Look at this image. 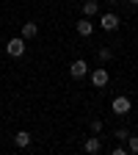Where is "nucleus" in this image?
<instances>
[{"mask_svg":"<svg viewBox=\"0 0 138 155\" xmlns=\"http://www.w3.org/2000/svg\"><path fill=\"white\" fill-rule=\"evenodd\" d=\"M83 150H86L88 155L102 152V141H100V136H88V139H86V144H83Z\"/></svg>","mask_w":138,"mask_h":155,"instance_id":"0eeeda50","label":"nucleus"},{"mask_svg":"<svg viewBox=\"0 0 138 155\" xmlns=\"http://www.w3.org/2000/svg\"><path fill=\"white\" fill-rule=\"evenodd\" d=\"M111 111L116 116H127L133 111V103H130V97L127 94H119V97H113V103H111Z\"/></svg>","mask_w":138,"mask_h":155,"instance_id":"f257e3e1","label":"nucleus"},{"mask_svg":"<svg viewBox=\"0 0 138 155\" xmlns=\"http://www.w3.org/2000/svg\"><path fill=\"white\" fill-rule=\"evenodd\" d=\"M75 31L80 33V36H91V33H94V22H91V17H80V19H77V25H75Z\"/></svg>","mask_w":138,"mask_h":155,"instance_id":"423d86ee","label":"nucleus"},{"mask_svg":"<svg viewBox=\"0 0 138 155\" xmlns=\"http://www.w3.org/2000/svg\"><path fill=\"white\" fill-rule=\"evenodd\" d=\"M6 53H8L11 58H22V55H25V39H22V36L8 39V42H6Z\"/></svg>","mask_w":138,"mask_h":155,"instance_id":"f03ea898","label":"nucleus"},{"mask_svg":"<svg viewBox=\"0 0 138 155\" xmlns=\"http://www.w3.org/2000/svg\"><path fill=\"white\" fill-rule=\"evenodd\" d=\"M80 8H83V17H97L100 14V3H97V0H83Z\"/></svg>","mask_w":138,"mask_h":155,"instance_id":"6e6552de","label":"nucleus"},{"mask_svg":"<svg viewBox=\"0 0 138 155\" xmlns=\"http://www.w3.org/2000/svg\"><path fill=\"white\" fill-rule=\"evenodd\" d=\"M69 75L75 78V81L86 78V75H88V64H86V58H77V61H72V67H69Z\"/></svg>","mask_w":138,"mask_h":155,"instance_id":"20e7f679","label":"nucleus"},{"mask_svg":"<svg viewBox=\"0 0 138 155\" xmlns=\"http://www.w3.org/2000/svg\"><path fill=\"white\" fill-rule=\"evenodd\" d=\"M100 28H102L105 33H113L116 28H119V17H116L113 11H102V14H100Z\"/></svg>","mask_w":138,"mask_h":155,"instance_id":"7ed1b4c3","label":"nucleus"},{"mask_svg":"<svg viewBox=\"0 0 138 155\" xmlns=\"http://www.w3.org/2000/svg\"><path fill=\"white\" fill-rule=\"evenodd\" d=\"M124 152H127V147H124V144H119V147H113V155H124Z\"/></svg>","mask_w":138,"mask_h":155,"instance_id":"2eb2a0df","label":"nucleus"},{"mask_svg":"<svg viewBox=\"0 0 138 155\" xmlns=\"http://www.w3.org/2000/svg\"><path fill=\"white\" fill-rule=\"evenodd\" d=\"M97 58H100V61L105 64V61H111V58H113V53H111V47H100V50H97Z\"/></svg>","mask_w":138,"mask_h":155,"instance_id":"9b49d317","label":"nucleus"},{"mask_svg":"<svg viewBox=\"0 0 138 155\" xmlns=\"http://www.w3.org/2000/svg\"><path fill=\"white\" fill-rule=\"evenodd\" d=\"M124 144H127V150H130V152H135V155H138V136H127V141H124Z\"/></svg>","mask_w":138,"mask_h":155,"instance_id":"f8f14e48","label":"nucleus"},{"mask_svg":"<svg viewBox=\"0 0 138 155\" xmlns=\"http://www.w3.org/2000/svg\"><path fill=\"white\" fill-rule=\"evenodd\" d=\"M108 81H111V75H108V69H105V67L91 72V83H94L97 89H105V86H108Z\"/></svg>","mask_w":138,"mask_h":155,"instance_id":"39448f33","label":"nucleus"},{"mask_svg":"<svg viewBox=\"0 0 138 155\" xmlns=\"http://www.w3.org/2000/svg\"><path fill=\"white\" fill-rule=\"evenodd\" d=\"M105 3H108V6H116V3H119V0H105Z\"/></svg>","mask_w":138,"mask_h":155,"instance_id":"dca6fc26","label":"nucleus"},{"mask_svg":"<svg viewBox=\"0 0 138 155\" xmlns=\"http://www.w3.org/2000/svg\"><path fill=\"white\" fill-rule=\"evenodd\" d=\"M91 133H102V119H91Z\"/></svg>","mask_w":138,"mask_h":155,"instance_id":"ddd939ff","label":"nucleus"},{"mask_svg":"<svg viewBox=\"0 0 138 155\" xmlns=\"http://www.w3.org/2000/svg\"><path fill=\"white\" fill-rule=\"evenodd\" d=\"M14 144H17L19 150H25V147L30 144V133H28V130H17V136H14Z\"/></svg>","mask_w":138,"mask_h":155,"instance_id":"1a4fd4ad","label":"nucleus"},{"mask_svg":"<svg viewBox=\"0 0 138 155\" xmlns=\"http://www.w3.org/2000/svg\"><path fill=\"white\" fill-rule=\"evenodd\" d=\"M127 3H130V6H138V0H127Z\"/></svg>","mask_w":138,"mask_h":155,"instance_id":"f3484780","label":"nucleus"},{"mask_svg":"<svg viewBox=\"0 0 138 155\" xmlns=\"http://www.w3.org/2000/svg\"><path fill=\"white\" fill-rule=\"evenodd\" d=\"M113 136H116V139H119V141H127V136H130V133H127L124 127H119V130H116Z\"/></svg>","mask_w":138,"mask_h":155,"instance_id":"4468645a","label":"nucleus"},{"mask_svg":"<svg viewBox=\"0 0 138 155\" xmlns=\"http://www.w3.org/2000/svg\"><path fill=\"white\" fill-rule=\"evenodd\" d=\"M36 36H39V25L36 22H25L22 25V39L28 42V39H36Z\"/></svg>","mask_w":138,"mask_h":155,"instance_id":"9d476101","label":"nucleus"}]
</instances>
